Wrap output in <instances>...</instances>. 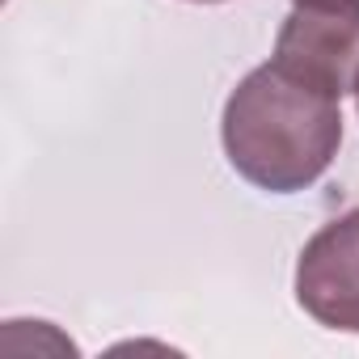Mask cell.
I'll return each mask as SVG.
<instances>
[{
  "label": "cell",
  "mask_w": 359,
  "mask_h": 359,
  "mask_svg": "<svg viewBox=\"0 0 359 359\" xmlns=\"http://www.w3.org/2000/svg\"><path fill=\"white\" fill-rule=\"evenodd\" d=\"M229 165L266 195L309 191L342 148V106L275 60L237 81L220 114Z\"/></svg>",
  "instance_id": "cell-1"
},
{
  "label": "cell",
  "mask_w": 359,
  "mask_h": 359,
  "mask_svg": "<svg viewBox=\"0 0 359 359\" xmlns=\"http://www.w3.org/2000/svg\"><path fill=\"white\" fill-rule=\"evenodd\" d=\"M279 68L292 76L325 89L330 97L355 93L359 81V0H334V5H292L275 34Z\"/></svg>",
  "instance_id": "cell-2"
},
{
  "label": "cell",
  "mask_w": 359,
  "mask_h": 359,
  "mask_svg": "<svg viewBox=\"0 0 359 359\" xmlns=\"http://www.w3.org/2000/svg\"><path fill=\"white\" fill-rule=\"evenodd\" d=\"M296 304L325 330L359 334V208L304 241L296 258Z\"/></svg>",
  "instance_id": "cell-3"
},
{
  "label": "cell",
  "mask_w": 359,
  "mask_h": 359,
  "mask_svg": "<svg viewBox=\"0 0 359 359\" xmlns=\"http://www.w3.org/2000/svg\"><path fill=\"white\" fill-rule=\"evenodd\" d=\"M292 5H334V0H292Z\"/></svg>",
  "instance_id": "cell-4"
},
{
  "label": "cell",
  "mask_w": 359,
  "mask_h": 359,
  "mask_svg": "<svg viewBox=\"0 0 359 359\" xmlns=\"http://www.w3.org/2000/svg\"><path fill=\"white\" fill-rule=\"evenodd\" d=\"M191 5H224V0H191Z\"/></svg>",
  "instance_id": "cell-5"
},
{
  "label": "cell",
  "mask_w": 359,
  "mask_h": 359,
  "mask_svg": "<svg viewBox=\"0 0 359 359\" xmlns=\"http://www.w3.org/2000/svg\"><path fill=\"white\" fill-rule=\"evenodd\" d=\"M355 106H359V81H355Z\"/></svg>",
  "instance_id": "cell-6"
}]
</instances>
